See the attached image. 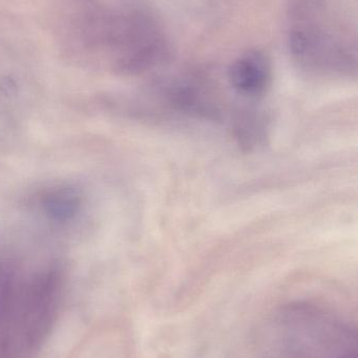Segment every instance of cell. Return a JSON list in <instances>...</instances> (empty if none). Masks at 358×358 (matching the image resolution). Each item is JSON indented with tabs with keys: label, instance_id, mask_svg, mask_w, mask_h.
I'll return each instance as SVG.
<instances>
[{
	"label": "cell",
	"instance_id": "cell-1",
	"mask_svg": "<svg viewBox=\"0 0 358 358\" xmlns=\"http://www.w3.org/2000/svg\"><path fill=\"white\" fill-rule=\"evenodd\" d=\"M57 42L69 57L123 76L165 62L170 41L149 0H59Z\"/></svg>",
	"mask_w": 358,
	"mask_h": 358
},
{
	"label": "cell",
	"instance_id": "cell-2",
	"mask_svg": "<svg viewBox=\"0 0 358 358\" xmlns=\"http://www.w3.org/2000/svg\"><path fill=\"white\" fill-rule=\"evenodd\" d=\"M286 35L292 60L322 77H355L357 46L330 0H287Z\"/></svg>",
	"mask_w": 358,
	"mask_h": 358
},
{
	"label": "cell",
	"instance_id": "cell-3",
	"mask_svg": "<svg viewBox=\"0 0 358 358\" xmlns=\"http://www.w3.org/2000/svg\"><path fill=\"white\" fill-rule=\"evenodd\" d=\"M262 353L263 358H357V331L322 307L292 304L271 320Z\"/></svg>",
	"mask_w": 358,
	"mask_h": 358
},
{
	"label": "cell",
	"instance_id": "cell-4",
	"mask_svg": "<svg viewBox=\"0 0 358 358\" xmlns=\"http://www.w3.org/2000/svg\"><path fill=\"white\" fill-rule=\"evenodd\" d=\"M227 79L229 85L240 96L260 98L270 87L273 79L270 58L264 50H248L229 65Z\"/></svg>",
	"mask_w": 358,
	"mask_h": 358
},
{
	"label": "cell",
	"instance_id": "cell-5",
	"mask_svg": "<svg viewBox=\"0 0 358 358\" xmlns=\"http://www.w3.org/2000/svg\"><path fill=\"white\" fill-rule=\"evenodd\" d=\"M82 195L77 187L58 185L40 195L39 204L43 214L54 222L73 220L82 208Z\"/></svg>",
	"mask_w": 358,
	"mask_h": 358
},
{
	"label": "cell",
	"instance_id": "cell-6",
	"mask_svg": "<svg viewBox=\"0 0 358 358\" xmlns=\"http://www.w3.org/2000/svg\"><path fill=\"white\" fill-rule=\"evenodd\" d=\"M266 117L259 111L247 110L237 120L235 132L240 144L246 148H256L266 138Z\"/></svg>",
	"mask_w": 358,
	"mask_h": 358
}]
</instances>
